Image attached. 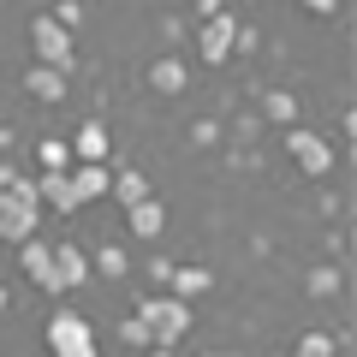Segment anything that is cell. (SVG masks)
Returning a JSON list of instances; mask_svg holds the SVG:
<instances>
[{
    "instance_id": "obj_1",
    "label": "cell",
    "mask_w": 357,
    "mask_h": 357,
    "mask_svg": "<svg viewBox=\"0 0 357 357\" xmlns=\"http://www.w3.org/2000/svg\"><path fill=\"white\" fill-rule=\"evenodd\" d=\"M42 220V197H36V178H13L0 185V238H30Z\"/></svg>"
},
{
    "instance_id": "obj_2",
    "label": "cell",
    "mask_w": 357,
    "mask_h": 357,
    "mask_svg": "<svg viewBox=\"0 0 357 357\" xmlns=\"http://www.w3.org/2000/svg\"><path fill=\"white\" fill-rule=\"evenodd\" d=\"M137 316L149 321L155 345H173V340H185V333H191V304H185V298H173V292L143 298V304H137Z\"/></svg>"
},
{
    "instance_id": "obj_3",
    "label": "cell",
    "mask_w": 357,
    "mask_h": 357,
    "mask_svg": "<svg viewBox=\"0 0 357 357\" xmlns=\"http://www.w3.org/2000/svg\"><path fill=\"white\" fill-rule=\"evenodd\" d=\"M48 351L54 357H96V333H89V321L77 316V310H54L48 316Z\"/></svg>"
},
{
    "instance_id": "obj_4",
    "label": "cell",
    "mask_w": 357,
    "mask_h": 357,
    "mask_svg": "<svg viewBox=\"0 0 357 357\" xmlns=\"http://www.w3.org/2000/svg\"><path fill=\"white\" fill-rule=\"evenodd\" d=\"M30 48H36V60L42 66H60V72H72V30L60 24L54 13H42V18H30Z\"/></svg>"
},
{
    "instance_id": "obj_5",
    "label": "cell",
    "mask_w": 357,
    "mask_h": 357,
    "mask_svg": "<svg viewBox=\"0 0 357 357\" xmlns=\"http://www.w3.org/2000/svg\"><path fill=\"white\" fill-rule=\"evenodd\" d=\"M197 54H203L208 66H220V60H232V54H238V18H232L227 6H220L215 18H203V24H197Z\"/></svg>"
},
{
    "instance_id": "obj_6",
    "label": "cell",
    "mask_w": 357,
    "mask_h": 357,
    "mask_svg": "<svg viewBox=\"0 0 357 357\" xmlns=\"http://www.w3.org/2000/svg\"><path fill=\"white\" fill-rule=\"evenodd\" d=\"M18 262H24V274H30L48 298H66L60 280H54V238H36V232H30V238H18Z\"/></svg>"
},
{
    "instance_id": "obj_7",
    "label": "cell",
    "mask_w": 357,
    "mask_h": 357,
    "mask_svg": "<svg viewBox=\"0 0 357 357\" xmlns=\"http://www.w3.org/2000/svg\"><path fill=\"white\" fill-rule=\"evenodd\" d=\"M286 155H292V161L304 167L310 178H321V173L333 167V149H328V137H316L310 126H292V131H286Z\"/></svg>"
},
{
    "instance_id": "obj_8",
    "label": "cell",
    "mask_w": 357,
    "mask_h": 357,
    "mask_svg": "<svg viewBox=\"0 0 357 357\" xmlns=\"http://www.w3.org/2000/svg\"><path fill=\"white\" fill-rule=\"evenodd\" d=\"M66 178H72V197H77V208H84V203H102V197H107L114 167H107V161H72Z\"/></svg>"
},
{
    "instance_id": "obj_9",
    "label": "cell",
    "mask_w": 357,
    "mask_h": 357,
    "mask_svg": "<svg viewBox=\"0 0 357 357\" xmlns=\"http://www.w3.org/2000/svg\"><path fill=\"white\" fill-rule=\"evenodd\" d=\"M54 280H60V292H72V286L89 280V256L72 238H54Z\"/></svg>"
},
{
    "instance_id": "obj_10",
    "label": "cell",
    "mask_w": 357,
    "mask_h": 357,
    "mask_svg": "<svg viewBox=\"0 0 357 357\" xmlns=\"http://www.w3.org/2000/svg\"><path fill=\"white\" fill-rule=\"evenodd\" d=\"M24 89H30V96H36V102H66V89H72V72H60V66H30V72H24Z\"/></svg>"
},
{
    "instance_id": "obj_11",
    "label": "cell",
    "mask_w": 357,
    "mask_h": 357,
    "mask_svg": "<svg viewBox=\"0 0 357 357\" xmlns=\"http://www.w3.org/2000/svg\"><path fill=\"white\" fill-rule=\"evenodd\" d=\"M66 143H72V161H107V155H114V137H107L102 119H84L77 137H66Z\"/></svg>"
},
{
    "instance_id": "obj_12",
    "label": "cell",
    "mask_w": 357,
    "mask_h": 357,
    "mask_svg": "<svg viewBox=\"0 0 357 357\" xmlns=\"http://www.w3.org/2000/svg\"><path fill=\"white\" fill-rule=\"evenodd\" d=\"M126 220H131V232H137V238H161V232H167V203L149 191L143 203H131V208H126Z\"/></svg>"
},
{
    "instance_id": "obj_13",
    "label": "cell",
    "mask_w": 357,
    "mask_h": 357,
    "mask_svg": "<svg viewBox=\"0 0 357 357\" xmlns=\"http://www.w3.org/2000/svg\"><path fill=\"white\" fill-rule=\"evenodd\" d=\"M36 197H42L48 208H66V215L77 208V197H72V178H66V167H48V173L36 178Z\"/></svg>"
},
{
    "instance_id": "obj_14",
    "label": "cell",
    "mask_w": 357,
    "mask_h": 357,
    "mask_svg": "<svg viewBox=\"0 0 357 357\" xmlns=\"http://www.w3.org/2000/svg\"><path fill=\"white\" fill-rule=\"evenodd\" d=\"M167 286H173V298H185V304H191V298H203L208 286H215V274H208V268H173V274H167Z\"/></svg>"
},
{
    "instance_id": "obj_15",
    "label": "cell",
    "mask_w": 357,
    "mask_h": 357,
    "mask_svg": "<svg viewBox=\"0 0 357 357\" xmlns=\"http://www.w3.org/2000/svg\"><path fill=\"white\" fill-rule=\"evenodd\" d=\"M107 197H119V203H143V197H149V178L137 173V167H114V185H107Z\"/></svg>"
},
{
    "instance_id": "obj_16",
    "label": "cell",
    "mask_w": 357,
    "mask_h": 357,
    "mask_svg": "<svg viewBox=\"0 0 357 357\" xmlns=\"http://www.w3.org/2000/svg\"><path fill=\"white\" fill-rule=\"evenodd\" d=\"M149 84L161 89V96H178V89H185V60H173V54H161V60L149 66Z\"/></svg>"
},
{
    "instance_id": "obj_17",
    "label": "cell",
    "mask_w": 357,
    "mask_h": 357,
    "mask_svg": "<svg viewBox=\"0 0 357 357\" xmlns=\"http://www.w3.org/2000/svg\"><path fill=\"white\" fill-rule=\"evenodd\" d=\"M333 292H340V268L316 262V268H310V298H333Z\"/></svg>"
},
{
    "instance_id": "obj_18",
    "label": "cell",
    "mask_w": 357,
    "mask_h": 357,
    "mask_svg": "<svg viewBox=\"0 0 357 357\" xmlns=\"http://www.w3.org/2000/svg\"><path fill=\"white\" fill-rule=\"evenodd\" d=\"M89 268H102V274H114V280H119V274H126V268H131V256L119 250V244H102V250H96V262H89Z\"/></svg>"
},
{
    "instance_id": "obj_19",
    "label": "cell",
    "mask_w": 357,
    "mask_h": 357,
    "mask_svg": "<svg viewBox=\"0 0 357 357\" xmlns=\"http://www.w3.org/2000/svg\"><path fill=\"white\" fill-rule=\"evenodd\" d=\"M119 340H126V345H137V351H149V345H155V333H149V321H143V316H126V321H119Z\"/></svg>"
},
{
    "instance_id": "obj_20",
    "label": "cell",
    "mask_w": 357,
    "mask_h": 357,
    "mask_svg": "<svg viewBox=\"0 0 357 357\" xmlns=\"http://www.w3.org/2000/svg\"><path fill=\"white\" fill-rule=\"evenodd\" d=\"M36 155H42V167H72V143L66 137H42Z\"/></svg>"
},
{
    "instance_id": "obj_21",
    "label": "cell",
    "mask_w": 357,
    "mask_h": 357,
    "mask_svg": "<svg viewBox=\"0 0 357 357\" xmlns=\"http://www.w3.org/2000/svg\"><path fill=\"white\" fill-rule=\"evenodd\" d=\"M262 107H268L274 119H298V96H292V89H268Z\"/></svg>"
},
{
    "instance_id": "obj_22",
    "label": "cell",
    "mask_w": 357,
    "mask_h": 357,
    "mask_svg": "<svg viewBox=\"0 0 357 357\" xmlns=\"http://www.w3.org/2000/svg\"><path fill=\"white\" fill-rule=\"evenodd\" d=\"M292 357H333V340H328V333H304Z\"/></svg>"
},
{
    "instance_id": "obj_23",
    "label": "cell",
    "mask_w": 357,
    "mask_h": 357,
    "mask_svg": "<svg viewBox=\"0 0 357 357\" xmlns=\"http://www.w3.org/2000/svg\"><path fill=\"white\" fill-rule=\"evenodd\" d=\"M54 18H60V24H66V30H72V24H77V18H84V6H77V0H60V6H54Z\"/></svg>"
},
{
    "instance_id": "obj_24",
    "label": "cell",
    "mask_w": 357,
    "mask_h": 357,
    "mask_svg": "<svg viewBox=\"0 0 357 357\" xmlns=\"http://www.w3.org/2000/svg\"><path fill=\"white\" fill-rule=\"evenodd\" d=\"M333 6H340V0H304V13H316V18H328Z\"/></svg>"
},
{
    "instance_id": "obj_25",
    "label": "cell",
    "mask_w": 357,
    "mask_h": 357,
    "mask_svg": "<svg viewBox=\"0 0 357 357\" xmlns=\"http://www.w3.org/2000/svg\"><path fill=\"white\" fill-rule=\"evenodd\" d=\"M220 13V0H197V18H215Z\"/></svg>"
},
{
    "instance_id": "obj_26",
    "label": "cell",
    "mask_w": 357,
    "mask_h": 357,
    "mask_svg": "<svg viewBox=\"0 0 357 357\" xmlns=\"http://www.w3.org/2000/svg\"><path fill=\"white\" fill-rule=\"evenodd\" d=\"M155 357H173V345H155Z\"/></svg>"
},
{
    "instance_id": "obj_27",
    "label": "cell",
    "mask_w": 357,
    "mask_h": 357,
    "mask_svg": "<svg viewBox=\"0 0 357 357\" xmlns=\"http://www.w3.org/2000/svg\"><path fill=\"white\" fill-rule=\"evenodd\" d=\"M0 310H6V286H0Z\"/></svg>"
}]
</instances>
